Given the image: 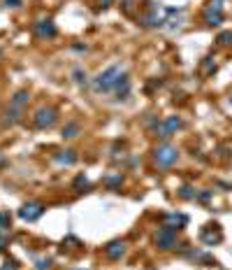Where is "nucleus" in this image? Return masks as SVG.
<instances>
[{
    "label": "nucleus",
    "instance_id": "f257e3e1",
    "mask_svg": "<svg viewBox=\"0 0 232 270\" xmlns=\"http://www.w3.org/2000/svg\"><path fill=\"white\" fill-rule=\"evenodd\" d=\"M151 158H153V163H156V168L167 170V168H172L174 163L179 161V149L174 147L172 142L163 140L158 147H153Z\"/></svg>",
    "mask_w": 232,
    "mask_h": 270
},
{
    "label": "nucleus",
    "instance_id": "f03ea898",
    "mask_svg": "<svg viewBox=\"0 0 232 270\" xmlns=\"http://www.w3.org/2000/svg\"><path fill=\"white\" fill-rule=\"evenodd\" d=\"M121 72H123V70H121L119 63L105 68L98 77H93V82H91L93 91H95V94H109V91L114 88V84H116V80L121 77Z\"/></svg>",
    "mask_w": 232,
    "mask_h": 270
},
{
    "label": "nucleus",
    "instance_id": "7ed1b4c3",
    "mask_svg": "<svg viewBox=\"0 0 232 270\" xmlns=\"http://www.w3.org/2000/svg\"><path fill=\"white\" fill-rule=\"evenodd\" d=\"M181 126H184V119L177 114H170V116H165V119H158V122L153 124V135H156L158 140H167V138H172Z\"/></svg>",
    "mask_w": 232,
    "mask_h": 270
},
{
    "label": "nucleus",
    "instance_id": "20e7f679",
    "mask_svg": "<svg viewBox=\"0 0 232 270\" xmlns=\"http://www.w3.org/2000/svg\"><path fill=\"white\" fill-rule=\"evenodd\" d=\"M58 122V110L51 108V105H42L33 112V126L40 130H46V128H53Z\"/></svg>",
    "mask_w": 232,
    "mask_h": 270
},
{
    "label": "nucleus",
    "instance_id": "39448f33",
    "mask_svg": "<svg viewBox=\"0 0 232 270\" xmlns=\"http://www.w3.org/2000/svg\"><path fill=\"white\" fill-rule=\"evenodd\" d=\"M153 244L163 252L177 250V228H170V226H160L156 233H153Z\"/></svg>",
    "mask_w": 232,
    "mask_h": 270
},
{
    "label": "nucleus",
    "instance_id": "423d86ee",
    "mask_svg": "<svg viewBox=\"0 0 232 270\" xmlns=\"http://www.w3.org/2000/svg\"><path fill=\"white\" fill-rule=\"evenodd\" d=\"M44 202H40V200H28V202H23L19 208V219H23V222H37L42 214H44Z\"/></svg>",
    "mask_w": 232,
    "mask_h": 270
},
{
    "label": "nucleus",
    "instance_id": "0eeeda50",
    "mask_svg": "<svg viewBox=\"0 0 232 270\" xmlns=\"http://www.w3.org/2000/svg\"><path fill=\"white\" fill-rule=\"evenodd\" d=\"M33 33L37 35L40 40H51V38H56L58 28H56L53 19H49V16H42V19H37L33 24Z\"/></svg>",
    "mask_w": 232,
    "mask_h": 270
},
{
    "label": "nucleus",
    "instance_id": "6e6552de",
    "mask_svg": "<svg viewBox=\"0 0 232 270\" xmlns=\"http://www.w3.org/2000/svg\"><path fill=\"white\" fill-rule=\"evenodd\" d=\"M139 24L146 28H160L163 24H165V16H163V7H156L151 2V7H149V12H144L142 16H139Z\"/></svg>",
    "mask_w": 232,
    "mask_h": 270
},
{
    "label": "nucleus",
    "instance_id": "1a4fd4ad",
    "mask_svg": "<svg viewBox=\"0 0 232 270\" xmlns=\"http://www.w3.org/2000/svg\"><path fill=\"white\" fill-rule=\"evenodd\" d=\"M21 122H23V108H16V105H7V110H2V114H0V124L5 128H12Z\"/></svg>",
    "mask_w": 232,
    "mask_h": 270
},
{
    "label": "nucleus",
    "instance_id": "9d476101",
    "mask_svg": "<svg viewBox=\"0 0 232 270\" xmlns=\"http://www.w3.org/2000/svg\"><path fill=\"white\" fill-rule=\"evenodd\" d=\"M128 252V242L126 240H112V242L105 244V256L109 261H121Z\"/></svg>",
    "mask_w": 232,
    "mask_h": 270
},
{
    "label": "nucleus",
    "instance_id": "9b49d317",
    "mask_svg": "<svg viewBox=\"0 0 232 270\" xmlns=\"http://www.w3.org/2000/svg\"><path fill=\"white\" fill-rule=\"evenodd\" d=\"M200 240H202L207 247H214V244H219L221 240H223V233H221L219 226H207V228H202V233H200Z\"/></svg>",
    "mask_w": 232,
    "mask_h": 270
},
{
    "label": "nucleus",
    "instance_id": "f8f14e48",
    "mask_svg": "<svg viewBox=\"0 0 232 270\" xmlns=\"http://www.w3.org/2000/svg\"><path fill=\"white\" fill-rule=\"evenodd\" d=\"M130 88H133V84H130V77H128L126 72H121V77L116 80V84H114V94H116V98H128L130 96Z\"/></svg>",
    "mask_w": 232,
    "mask_h": 270
},
{
    "label": "nucleus",
    "instance_id": "ddd939ff",
    "mask_svg": "<svg viewBox=\"0 0 232 270\" xmlns=\"http://www.w3.org/2000/svg\"><path fill=\"white\" fill-rule=\"evenodd\" d=\"M53 161L58 166H74L77 163V154H74V149H58L53 154Z\"/></svg>",
    "mask_w": 232,
    "mask_h": 270
},
{
    "label": "nucleus",
    "instance_id": "4468645a",
    "mask_svg": "<svg viewBox=\"0 0 232 270\" xmlns=\"http://www.w3.org/2000/svg\"><path fill=\"white\" fill-rule=\"evenodd\" d=\"M202 19H205V26H209V28L221 26V24H223V12L205 7V12H202Z\"/></svg>",
    "mask_w": 232,
    "mask_h": 270
},
{
    "label": "nucleus",
    "instance_id": "2eb2a0df",
    "mask_svg": "<svg viewBox=\"0 0 232 270\" xmlns=\"http://www.w3.org/2000/svg\"><path fill=\"white\" fill-rule=\"evenodd\" d=\"M60 135L65 138V140H74L77 135H81V124L79 122H67L65 126H63V130H60Z\"/></svg>",
    "mask_w": 232,
    "mask_h": 270
},
{
    "label": "nucleus",
    "instance_id": "dca6fc26",
    "mask_svg": "<svg viewBox=\"0 0 232 270\" xmlns=\"http://www.w3.org/2000/svg\"><path fill=\"white\" fill-rule=\"evenodd\" d=\"M163 219H165V226H170V228H177V230H179L181 226L188 222V216H186V214H174V212L165 214Z\"/></svg>",
    "mask_w": 232,
    "mask_h": 270
},
{
    "label": "nucleus",
    "instance_id": "f3484780",
    "mask_svg": "<svg viewBox=\"0 0 232 270\" xmlns=\"http://www.w3.org/2000/svg\"><path fill=\"white\" fill-rule=\"evenodd\" d=\"M28 98H30V94H28V88H19L16 94L9 98V105H16V108H26Z\"/></svg>",
    "mask_w": 232,
    "mask_h": 270
},
{
    "label": "nucleus",
    "instance_id": "a211bd4d",
    "mask_svg": "<svg viewBox=\"0 0 232 270\" xmlns=\"http://www.w3.org/2000/svg\"><path fill=\"white\" fill-rule=\"evenodd\" d=\"M72 80L77 82L79 86H86L88 82H91V80H88V74H86V70H84L81 66H74L72 68Z\"/></svg>",
    "mask_w": 232,
    "mask_h": 270
},
{
    "label": "nucleus",
    "instance_id": "6ab92c4d",
    "mask_svg": "<svg viewBox=\"0 0 232 270\" xmlns=\"http://www.w3.org/2000/svg\"><path fill=\"white\" fill-rule=\"evenodd\" d=\"M102 182H105L107 189H116V186H121V182H123V175H121V172H114V175H107Z\"/></svg>",
    "mask_w": 232,
    "mask_h": 270
},
{
    "label": "nucleus",
    "instance_id": "aec40b11",
    "mask_svg": "<svg viewBox=\"0 0 232 270\" xmlns=\"http://www.w3.org/2000/svg\"><path fill=\"white\" fill-rule=\"evenodd\" d=\"M9 228H12V214H9V212H5V210H0V230H2V233H7Z\"/></svg>",
    "mask_w": 232,
    "mask_h": 270
},
{
    "label": "nucleus",
    "instance_id": "412c9836",
    "mask_svg": "<svg viewBox=\"0 0 232 270\" xmlns=\"http://www.w3.org/2000/svg\"><path fill=\"white\" fill-rule=\"evenodd\" d=\"M72 189H74V191H79V194H81V191H84V189H88V177L84 175V172H81V175H77V177H74Z\"/></svg>",
    "mask_w": 232,
    "mask_h": 270
},
{
    "label": "nucleus",
    "instance_id": "4be33fe9",
    "mask_svg": "<svg viewBox=\"0 0 232 270\" xmlns=\"http://www.w3.org/2000/svg\"><path fill=\"white\" fill-rule=\"evenodd\" d=\"M195 196H198V191L193 189L191 184H184V186L179 189V198H184V200H193Z\"/></svg>",
    "mask_w": 232,
    "mask_h": 270
},
{
    "label": "nucleus",
    "instance_id": "5701e85b",
    "mask_svg": "<svg viewBox=\"0 0 232 270\" xmlns=\"http://www.w3.org/2000/svg\"><path fill=\"white\" fill-rule=\"evenodd\" d=\"M216 42H219V44H223V47H230V44H232V30H226V33H221V35H219V40H216Z\"/></svg>",
    "mask_w": 232,
    "mask_h": 270
},
{
    "label": "nucleus",
    "instance_id": "b1692460",
    "mask_svg": "<svg viewBox=\"0 0 232 270\" xmlns=\"http://www.w3.org/2000/svg\"><path fill=\"white\" fill-rule=\"evenodd\" d=\"M49 268H51V258L42 256V258H37V261H35V270H49Z\"/></svg>",
    "mask_w": 232,
    "mask_h": 270
},
{
    "label": "nucleus",
    "instance_id": "393cba45",
    "mask_svg": "<svg viewBox=\"0 0 232 270\" xmlns=\"http://www.w3.org/2000/svg\"><path fill=\"white\" fill-rule=\"evenodd\" d=\"M223 2H226V0H209V10H219V12H223Z\"/></svg>",
    "mask_w": 232,
    "mask_h": 270
},
{
    "label": "nucleus",
    "instance_id": "a878e982",
    "mask_svg": "<svg viewBox=\"0 0 232 270\" xmlns=\"http://www.w3.org/2000/svg\"><path fill=\"white\" fill-rule=\"evenodd\" d=\"M0 270H16V261L14 258H7L5 264L0 266Z\"/></svg>",
    "mask_w": 232,
    "mask_h": 270
},
{
    "label": "nucleus",
    "instance_id": "bb28decb",
    "mask_svg": "<svg viewBox=\"0 0 232 270\" xmlns=\"http://www.w3.org/2000/svg\"><path fill=\"white\" fill-rule=\"evenodd\" d=\"M7 244H9V240H7V236L2 233V230H0V252H5Z\"/></svg>",
    "mask_w": 232,
    "mask_h": 270
},
{
    "label": "nucleus",
    "instance_id": "cd10ccee",
    "mask_svg": "<svg viewBox=\"0 0 232 270\" xmlns=\"http://www.w3.org/2000/svg\"><path fill=\"white\" fill-rule=\"evenodd\" d=\"M5 7H21V0H2Z\"/></svg>",
    "mask_w": 232,
    "mask_h": 270
},
{
    "label": "nucleus",
    "instance_id": "c85d7f7f",
    "mask_svg": "<svg viewBox=\"0 0 232 270\" xmlns=\"http://www.w3.org/2000/svg\"><path fill=\"white\" fill-rule=\"evenodd\" d=\"M198 200H202V202H207L209 198H212V191H205V194H200V196H195Z\"/></svg>",
    "mask_w": 232,
    "mask_h": 270
},
{
    "label": "nucleus",
    "instance_id": "c756f323",
    "mask_svg": "<svg viewBox=\"0 0 232 270\" xmlns=\"http://www.w3.org/2000/svg\"><path fill=\"white\" fill-rule=\"evenodd\" d=\"M70 49H72V52H86V44H72V47H70Z\"/></svg>",
    "mask_w": 232,
    "mask_h": 270
},
{
    "label": "nucleus",
    "instance_id": "7c9ffc66",
    "mask_svg": "<svg viewBox=\"0 0 232 270\" xmlns=\"http://www.w3.org/2000/svg\"><path fill=\"white\" fill-rule=\"evenodd\" d=\"M100 2H102V7H107L109 2H112V0H100Z\"/></svg>",
    "mask_w": 232,
    "mask_h": 270
},
{
    "label": "nucleus",
    "instance_id": "2f4dec72",
    "mask_svg": "<svg viewBox=\"0 0 232 270\" xmlns=\"http://www.w3.org/2000/svg\"><path fill=\"white\" fill-rule=\"evenodd\" d=\"M0 166H5V156L0 154Z\"/></svg>",
    "mask_w": 232,
    "mask_h": 270
},
{
    "label": "nucleus",
    "instance_id": "473e14b6",
    "mask_svg": "<svg viewBox=\"0 0 232 270\" xmlns=\"http://www.w3.org/2000/svg\"><path fill=\"white\" fill-rule=\"evenodd\" d=\"M0 56H2V49H0Z\"/></svg>",
    "mask_w": 232,
    "mask_h": 270
}]
</instances>
